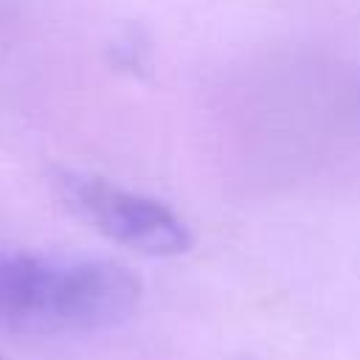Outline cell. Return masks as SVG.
<instances>
[{
  "label": "cell",
  "mask_w": 360,
  "mask_h": 360,
  "mask_svg": "<svg viewBox=\"0 0 360 360\" xmlns=\"http://www.w3.org/2000/svg\"><path fill=\"white\" fill-rule=\"evenodd\" d=\"M138 278L104 259L0 256V326L28 335L96 332L127 321Z\"/></svg>",
  "instance_id": "cell-1"
},
{
  "label": "cell",
  "mask_w": 360,
  "mask_h": 360,
  "mask_svg": "<svg viewBox=\"0 0 360 360\" xmlns=\"http://www.w3.org/2000/svg\"><path fill=\"white\" fill-rule=\"evenodd\" d=\"M62 188L79 217L124 248L146 256H180L191 248L188 225L155 197L87 174L65 177Z\"/></svg>",
  "instance_id": "cell-2"
}]
</instances>
